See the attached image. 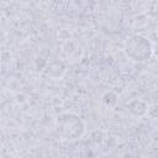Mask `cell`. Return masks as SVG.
<instances>
[{"instance_id":"cell-1","label":"cell","mask_w":158,"mask_h":158,"mask_svg":"<svg viewBox=\"0 0 158 158\" xmlns=\"http://www.w3.org/2000/svg\"><path fill=\"white\" fill-rule=\"evenodd\" d=\"M56 130L63 139L75 141L84 135L85 123L77 114L63 112L56 118Z\"/></svg>"},{"instance_id":"cell-2","label":"cell","mask_w":158,"mask_h":158,"mask_svg":"<svg viewBox=\"0 0 158 158\" xmlns=\"http://www.w3.org/2000/svg\"><path fill=\"white\" fill-rule=\"evenodd\" d=\"M126 56L135 62H144L152 56V43L149 40L141 35L128 37L123 46Z\"/></svg>"},{"instance_id":"cell-3","label":"cell","mask_w":158,"mask_h":158,"mask_svg":"<svg viewBox=\"0 0 158 158\" xmlns=\"http://www.w3.org/2000/svg\"><path fill=\"white\" fill-rule=\"evenodd\" d=\"M127 107H128V111L132 115H135V116H142V115H144L147 112V105H146V102L142 101V100H138V99L130 101V104L127 105Z\"/></svg>"},{"instance_id":"cell-4","label":"cell","mask_w":158,"mask_h":158,"mask_svg":"<svg viewBox=\"0 0 158 158\" xmlns=\"http://www.w3.org/2000/svg\"><path fill=\"white\" fill-rule=\"evenodd\" d=\"M117 101V95L112 91H109V93H105L104 96H102V102L107 106H114Z\"/></svg>"}]
</instances>
